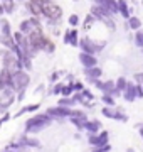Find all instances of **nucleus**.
I'll list each match as a JSON object with an SVG mask.
<instances>
[{"instance_id": "nucleus-1", "label": "nucleus", "mask_w": 143, "mask_h": 152, "mask_svg": "<svg viewBox=\"0 0 143 152\" xmlns=\"http://www.w3.org/2000/svg\"><path fill=\"white\" fill-rule=\"evenodd\" d=\"M44 12L49 17H59L61 15V9L57 5H52V4H44Z\"/></svg>"}]
</instances>
